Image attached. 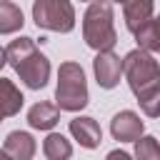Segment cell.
I'll return each instance as SVG.
<instances>
[{"label":"cell","mask_w":160,"mask_h":160,"mask_svg":"<svg viewBox=\"0 0 160 160\" xmlns=\"http://www.w3.org/2000/svg\"><path fill=\"white\" fill-rule=\"evenodd\" d=\"M142 130H145V125H142L140 115L132 110H120L110 120V132L118 142H135L138 138H142Z\"/></svg>","instance_id":"cell-7"},{"label":"cell","mask_w":160,"mask_h":160,"mask_svg":"<svg viewBox=\"0 0 160 160\" xmlns=\"http://www.w3.org/2000/svg\"><path fill=\"white\" fill-rule=\"evenodd\" d=\"M138 102H140V110L148 118H160V82L152 85V88H148L145 92H140Z\"/></svg>","instance_id":"cell-16"},{"label":"cell","mask_w":160,"mask_h":160,"mask_svg":"<svg viewBox=\"0 0 160 160\" xmlns=\"http://www.w3.org/2000/svg\"><path fill=\"white\" fill-rule=\"evenodd\" d=\"M108 158H110V160H118V158H120V160H128L130 155L122 152V150H112V152H108Z\"/></svg>","instance_id":"cell-18"},{"label":"cell","mask_w":160,"mask_h":160,"mask_svg":"<svg viewBox=\"0 0 160 160\" xmlns=\"http://www.w3.org/2000/svg\"><path fill=\"white\" fill-rule=\"evenodd\" d=\"M92 72L102 90H112L120 82V75L125 72V62L112 50H100L92 60Z\"/></svg>","instance_id":"cell-6"},{"label":"cell","mask_w":160,"mask_h":160,"mask_svg":"<svg viewBox=\"0 0 160 160\" xmlns=\"http://www.w3.org/2000/svg\"><path fill=\"white\" fill-rule=\"evenodd\" d=\"M112 2H122V0H112Z\"/></svg>","instance_id":"cell-19"},{"label":"cell","mask_w":160,"mask_h":160,"mask_svg":"<svg viewBox=\"0 0 160 160\" xmlns=\"http://www.w3.org/2000/svg\"><path fill=\"white\" fill-rule=\"evenodd\" d=\"M22 22H25L22 20V10L10 0H0V32L10 35V32L20 30Z\"/></svg>","instance_id":"cell-14"},{"label":"cell","mask_w":160,"mask_h":160,"mask_svg":"<svg viewBox=\"0 0 160 160\" xmlns=\"http://www.w3.org/2000/svg\"><path fill=\"white\" fill-rule=\"evenodd\" d=\"M22 92L12 85V80L0 78V108H2V118H12L15 112H20L22 108Z\"/></svg>","instance_id":"cell-12"},{"label":"cell","mask_w":160,"mask_h":160,"mask_svg":"<svg viewBox=\"0 0 160 160\" xmlns=\"http://www.w3.org/2000/svg\"><path fill=\"white\" fill-rule=\"evenodd\" d=\"M88 80L78 62H62L58 70V88H55V102L60 110L78 112L88 105Z\"/></svg>","instance_id":"cell-3"},{"label":"cell","mask_w":160,"mask_h":160,"mask_svg":"<svg viewBox=\"0 0 160 160\" xmlns=\"http://www.w3.org/2000/svg\"><path fill=\"white\" fill-rule=\"evenodd\" d=\"M135 42L138 48H145L150 52H160V18H150L148 22H142L135 32Z\"/></svg>","instance_id":"cell-13"},{"label":"cell","mask_w":160,"mask_h":160,"mask_svg":"<svg viewBox=\"0 0 160 160\" xmlns=\"http://www.w3.org/2000/svg\"><path fill=\"white\" fill-rule=\"evenodd\" d=\"M115 15H112V0H90L85 15H82V40L92 50H112L118 42L115 32Z\"/></svg>","instance_id":"cell-2"},{"label":"cell","mask_w":160,"mask_h":160,"mask_svg":"<svg viewBox=\"0 0 160 160\" xmlns=\"http://www.w3.org/2000/svg\"><path fill=\"white\" fill-rule=\"evenodd\" d=\"M2 152L15 158V160H30L35 155V140L30 132H22V130H15L5 138L2 142Z\"/></svg>","instance_id":"cell-10"},{"label":"cell","mask_w":160,"mask_h":160,"mask_svg":"<svg viewBox=\"0 0 160 160\" xmlns=\"http://www.w3.org/2000/svg\"><path fill=\"white\" fill-rule=\"evenodd\" d=\"M122 62H125V80H128L130 90L135 92V98L160 82V65L150 50L135 48L122 58Z\"/></svg>","instance_id":"cell-4"},{"label":"cell","mask_w":160,"mask_h":160,"mask_svg":"<svg viewBox=\"0 0 160 160\" xmlns=\"http://www.w3.org/2000/svg\"><path fill=\"white\" fill-rule=\"evenodd\" d=\"M152 0H122V18L130 32H135L142 22H148L152 18Z\"/></svg>","instance_id":"cell-11"},{"label":"cell","mask_w":160,"mask_h":160,"mask_svg":"<svg viewBox=\"0 0 160 160\" xmlns=\"http://www.w3.org/2000/svg\"><path fill=\"white\" fill-rule=\"evenodd\" d=\"M60 120V105L58 102H35L28 110V122L35 130H50Z\"/></svg>","instance_id":"cell-9"},{"label":"cell","mask_w":160,"mask_h":160,"mask_svg":"<svg viewBox=\"0 0 160 160\" xmlns=\"http://www.w3.org/2000/svg\"><path fill=\"white\" fill-rule=\"evenodd\" d=\"M32 20L50 32H70L75 28V8L70 0H35Z\"/></svg>","instance_id":"cell-5"},{"label":"cell","mask_w":160,"mask_h":160,"mask_svg":"<svg viewBox=\"0 0 160 160\" xmlns=\"http://www.w3.org/2000/svg\"><path fill=\"white\" fill-rule=\"evenodd\" d=\"M42 152L48 160H68L72 155V145L60 135V132H50L42 140Z\"/></svg>","instance_id":"cell-15"},{"label":"cell","mask_w":160,"mask_h":160,"mask_svg":"<svg viewBox=\"0 0 160 160\" xmlns=\"http://www.w3.org/2000/svg\"><path fill=\"white\" fill-rule=\"evenodd\" d=\"M5 62L20 75V80L30 90H40L50 78V60L38 50L32 38H18L5 45Z\"/></svg>","instance_id":"cell-1"},{"label":"cell","mask_w":160,"mask_h":160,"mask_svg":"<svg viewBox=\"0 0 160 160\" xmlns=\"http://www.w3.org/2000/svg\"><path fill=\"white\" fill-rule=\"evenodd\" d=\"M70 135L88 150L98 148L100 140H102V130L92 118H72L70 120Z\"/></svg>","instance_id":"cell-8"},{"label":"cell","mask_w":160,"mask_h":160,"mask_svg":"<svg viewBox=\"0 0 160 160\" xmlns=\"http://www.w3.org/2000/svg\"><path fill=\"white\" fill-rule=\"evenodd\" d=\"M135 158L140 160H160V142L152 135H142L135 140Z\"/></svg>","instance_id":"cell-17"}]
</instances>
